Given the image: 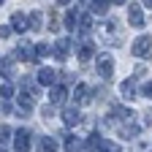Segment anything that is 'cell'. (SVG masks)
Returning a JSON list of instances; mask_svg holds the SVG:
<instances>
[{
  "instance_id": "obj_1",
  "label": "cell",
  "mask_w": 152,
  "mask_h": 152,
  "mask_svg": "<svg viewBox=\"0 0 152 152\" xmlns=\"http://www.w3.org/2000/svg\"><path fill=\"white\" fill-rule=\"evenodd\" d=\"M14 60H22V63H38V57H35V46L27 41V38H22L14 52Z\"/></svg>"
},
{
  "instance_id": "obj_2",
  "label": "cell",
  "mask_w": 152,
  "mask_h": 152,
  "mask_svg": "<svg viewBox=\"0 0 152 152\" xmlns=\"http://www.w3.org/2000/svg\"><path fill=\"white\" fill-rule=\"evenodd\" d=\"M95 65H98V76L101 79H111V73H114V57L111 54H98V60H95Z\"/></svg>"
},
{
  "instance_id": "obj_3",
  "label": "cell",
  "mask_w": 152,
  "mask_h": 152,
  "mask_svg": "<svg viewBox=\"0 0 152 152\" xmlns=\"http://www.w3.org/2000/svg\"><path fill=\"white\" fill-rule=\"evenodd\" d=\"M139 130H141V122H136V117H130L128 122H120V125H117L120 139H136Z\"/></svg>"
},
{
  "instance_id": "obj_4",
  "label": "cell",
  "mask_w": 152,
  "mask_h": 152,
  "mask_svg": "<svg viewBox=\"0 0 152 152\" xmlns=\"http://www.w3.org/2000/svg\"><path fill=\"white\" fill-rule=\"evenodd\" d=\"M30 147H33L30 130H27V128H19V130L14 133V149H16V152H27Z\"/></svg>"
},
{
  "instance_id": "obj_5",
  "label": "cell",
  "mask_w": 152,
  "mask_h": 152,
  "mask_svg": "<svg viewBox=\"0 0 152 152\" xmlns=\"http://www.w3.org/2000/svg\"><path fill=\"white\" fill-rule=\"evenodd\" d=\"M152 49V38L149 35H139L136 41H133V57H147Z\"/></svg>"
},
{
  "instance_id": "obj_6",
  "label": "cell",
  "mask_w": 152,
  "mask_h": 152,
  "mask_svg": "<svg viewBox=\"0 0 152 152\" xmlns=\"http://www.w3.org/2000/svg\"><path fill=\"white\" fill-rule=\"evenodd\" d=\"M68 52H71V38H57L52 46L54 60H68Z\"/></svg>"
},
{
  "instance_id": "obj_7",
  "label": "cell",
  "mask_w": 152,
  "mask_h": 152,
  "mask_svg": "<svg viewBox=\"0 0 152 152\" xmlns=\"http://www.w3.org/2000/svg\"><path fill=\"white\" fill-rule=\"evenodd\" d=\"M128 25L130 27H144V14H141V3H130V8H128Z\"/></svg>"
},
{
  "instance_id": "obj_8",
  "label": "cell",
  "mask_w": 152,
  "mask_h": 152,
  "mask_svg": "<svg viewBox=\"0 0 152 152\" xmlns=\"http://www.w3.org/2000/svg\"><path fill=\"white\" fill-rule=\"evenodd\" d=\"M11 30L14 33H27L30 30V16H25V14H11Z\"/></svg>"
},
{
  "instance_id": "obj_9",
  "label": "cell",
  "mask_w": 152,
  "mask_h": 152,
  "mask_svg": "<svg viewBox=\"0 0 152 152\" xmlns=\"http://www.w3.org/2000/svg\"><path fill=\"white\" fill-rule=\"evenodd\" d=\"M79 120H82V114H79V109H76V106H65V109H63V122H65L68 128L79 125Z\"/></svg>"
},
{
  "instance_id": "obj_10",
  "label": "cell",
  "mask_w": 152,
  "mask_h": 152,
  "mask_svg": "<svg viewBox=\"0 0 152 152\" xmlns=\"http://www.w3.org/2000/svg\"><path fill=\"white\" fill-rule=\"evenodd\" d=\"M76 57H79V60H92L95 57V44L92 41H79V52H76Z\"/></svg>"
},
{
  "instance_id": "obj_11",
  "label": "cell",
  "mask_w": 152,
  "mask_h": 152,
  "mask_svg": "<svg viewBox=\"0 0 152 152\" xmlns=\"http://www.w3.org/2000/svg\"><path fill=\"white\" fill-rule=\"evenodd\" d=\"M120 92H122V98H125V101H133V98H136V82H133V79H122Z\"/></svg>"
},
{
  "instance_id": "obj_12",
  "label": "cell",
  "mask_w": 152,
  "mask_h": 152,
  "mask_svg": "<svg viewBox=\"0 0 152 152\" xmlns=\"http://www.w3.org/2000/svg\"><path fill=\"white\" fill-rule=\"evenodd\" d=\"M54 149H57V141H54L52 136H41V139H38L35 152H54Z\"/></svg>"
},
{
  "instance_id": "obj_13",
  "label": "cell",
  "mask_w": 152,
  "mask_h": 152,
  "mask_svg": "<svg viewBox=\"0 0 152 152\" xmlns=\"http://www.w3.org/2000/svg\"><path fill=\"white\" fill-rule=\"evenodd\" d=\"M65 95H68V92H65V87H63V84H52V92H49V101H52L54 106H57V103H63V101H65Z\"/></svg>"
},
{
  "instance_id": "obj_14",
  "label": "cell",
  "mask_w": 152,
  "mask_h": 152,
  "mask_svg": "<svg viewBox=\"0 0 152 152\" xmlns=\"http://www.w3.org/2000/svg\"><path fill=\"white\" fill-rule=\"evenodd\" d=\"M54 79H57V73L52 68H41L38 71V84H54Z\"/></svg>"
},
{
  "instance_id": "obj_15",
  "label": "cell",
  "mask_w": 152,
  "mask_h": 152,
  "mask_svg": "<svg viewBox=\"0 0 152 152\" xmlns=\"http://www.w3.org/2000/svg\"><path fill=\"white\" fill-rule=\"evenodd\" d=\"M22 90H25V92H30L33 98H35V95L41 92V84H38V82H33L30 76H25V79H22Z\"/></svg>"
},
{
  "instance_id": "obj_16",
  "label": "cell",
  "mask_w": 152,
  "mask_h": 152,
  "mask_svg": "<svg viewBox=\"0 0 152 152\" xmlns=\"http://www.w3.org/2000/svg\"><path fill=\"white\" fill-rule=\"evenodd\" d=\"M79 16H82L79 11H68V14H65V30L73 33L76 27H79Z\"/></svg>"
},
{
  "instance_id": "obj_17",
  "label": "cell",
  "mask_w": 152,
  "mask_h": 152,
  "mask_svg": "<svg viewBox=\"0 0 152 152\" xmlns=\"http://www.w3.org/2000/svg\"><path fill=\"white\" fill-rule=\"evenodd\" d=\"M73 101H76V103H90V101H87V87H84V84H76V90H73Z\"/></svg>"
},
{
  "instance_id": "obj_18",
  "label": "cell",
  "mask_w": 152,
  "mask_h": 152,
  "mask_svg": "<svg viewBox=\"0 0 152 152\" xmlns=\"http://www.w3.org/2000/svg\"><path fill=\"white\" fill-rule=\"evenodd\" d=\"M65 152H82V141L76 136H68L65 139Z\"/></svg>"
},
{
  "instance_id": "obj_19",
  "label": "cell",
  "mask_w": 152,
  "mask_h": 152,
  "mask_svg": "<svg viewBox=\"0 0 152 152\" xmlns=\"http://www.w3.org/2000/svg\"><path fill=\"white\" fill-rule=\"evenodd\" d=\"M114 117H117V120H130V117H133V111L125 109V106H114Z\"/></svg>"
},
{
  "instance_id": "obj_20",
  "label": "cell",
  "mask_w": 152,
  "mask_h": 152,
  "mask_svg": "<svg viewBox=\"0 0 152 152\" xmlns=\"http://www.w3.org/2000/svg\"><path fill=\"white\" fill-rule=\"evenodd\" d=\"M14 73V60H0V76H11Z\"/></svg>"
},
{
  "instance_id": "obj_21",
  "label": "cell",
  "mask_w": 152,
  "mask_h": 152,
  "mask_svg": "<svg viewBox=\"0 0 152 152\" xmlns=\"http://www.w3.org/2000/svg\"><path fill=\"white\" fill-rule=\"evenodd\" d=\"M101 152H120V144H114V141H103V139H101Z\"/></svg>"
},
{
  "instance_id": "obj_22",
  "label": "cell",
  "mask_w": 152,
  "mask_h": 152,
  "mask_svg": "<svg viewBox=\"0 0 152 152\" xmlns=\"http://www.w3.org/2000/svg\"><path fill=\"white\" fill-rule=\"evenodd\" d=\"M30 27L33 30H41V11H33L30 14Z\"/></svg>"
},
{
  "instance_id": "obj_23",
  "label": "cell",
  "mask_w": 152,
  "mask_h": 152,
  "mask_svg": "<svg viewBox=\"0 0 152 152\" xmlns=\"http://www.w3.org/2000/svg\"><path fill=\"white\" fill-rule=\"evenodd\" d=\"M0 98H6V101H8V98H14V84H11V82L0 87Z\"/></svg>"
},
{
  "instance_id": "obj_24",
  "label": "cell",
  "mask_w": 152,
  "mask_h": 152,
  "mask_svg": "<svg viewBox=\"0 0 152 152\" xmlns=\"http://www.w3.org/2000/svg\"><path fill=\"white\" fill-rule=\"evenodd\" d=\"M87 147H90V149H101V136H98V133H90Z\"/></svg>"
},
{
  "instance_id": "obj_25",
  "label": "cell",
  "mask_w": 152,
  "mask_h": 152,
  "mask_svg": "<svg viewBox=\"0 0 152 152\" xmlns=\"http://www.w3.org/2000/svg\"><path fill=\"white\" fill-rule=\"evenodd\" d=\"M49 52H52V46H49V44H38V46H35V57H46Z\"/></svg>"
},
{
  "instance_id": "obj_26",
  "label": "cell",
  "mask_w": 152,
  "mask_h": 152,
  "mask_svg": "<svg viewBox=\"0 0 152 152\" xmlns=\"http://www.w3.org/2000/svg\"><path fill=\"white\" fill-rule=\"evenodd\" d=\"M8 139H11V128L8 125H0V144H6Z\"/></svg>"
},
{
  "instance_id": "obj_27",
  "label": "cell",
  "mask_w": 152,
  "mask_h": 152,
  "mask_svg": "<svg viewBox=\"0 0 152 152\" xmlns=\"http://www.w3.org/2000/svg\"><path fill=\"white\" fill-rule=\"evenodd\" d=\"M141 95H144V98H152V82H147V84L141 87Z\"/></svg>"
},
{
  "instance_id": "obj_28",
  "label": "cell",
  "mask_w": 152,
  "mask_h": 152,
  "mask_svg": "<svg viewBox=\"0 0 152 152\" xmlns=\"http://www.w3.org/2000/svg\"><path fill=\"white\" fill-rule=\"evenodd\" d=\"M6 38H11V27H0V41H6Z\"/></svg>"
},
{
  "instance_id": "obj_29",
  "label": "cell",
  "mask_w": 152,
  "mask_h": 152,
  "mask_svg": "<svg viewBox=\"0 0 152 152\" xmlns=\"http://www.w3.org/2000/svg\"><path fill=\"white\" fill-rule=\"evenodd\" d=\"M141 6H147V8H152V0H141Z\"/></svg>"
},
{
  "instance_id": "obj_30",
  "label": "cell",
  "mask_w": 152,
  "mask_h": 152,
  "mask_svg": "<svg viewBox=\"0 0 152 152\" xmlns=\"http://www.w3.org/2000/svg\"><path fill=\"white\" fill-rule=\"evenodd\" d=\"M109 3H117V6H122V3H128V0H109Z\"/></svg>"
},
{
  "instance_id": "obj_31",
  "label": "cell",
  "mask_w": 152,
  "mask_h": 152,
  "mask_svg": "<svg viewBox=\"0 0 152 152\" xmlns=\"http://www.w3.org/2000/svg\"><path fill=\"white\" fill-rule=\"evenodd\" d=\"M0 152H6V147H3V144H0Z\"/></svg>"
},
{
  "instance_id": "obj_32",
  "label": "cell",
  "mask_w": 152,
  "mask_h": 152,
  "mask_svg": "<svg viewBox=\"0 0 152 152\" xmlns=\"http://www.w3.org/2000/svg\"><path fill=\"white\" fill-rule=\"evenodd\" d=\"M60 3H71V0H60Z\"/></svg>"
},
{
  "instance_id": "obj_33",
  "label": "cell",
  "mask_w": 152,
  "mask_h": 152,
  "mask_svg": "<svg viewBox=\"0 0 152 152\" xmlns=\"http://www.w3.org/2000/svg\"><path fill=\"white\" fill-rule=\"evenodd\" d=\"M0 6H3V0H0Z\"/></svg>"
}]
</instances>
